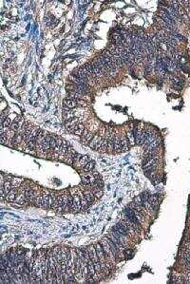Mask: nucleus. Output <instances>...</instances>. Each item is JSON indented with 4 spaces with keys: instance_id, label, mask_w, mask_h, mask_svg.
<instances>
[{
    "instance_id": "1",
    "label": "nucleus",
    "mask_w": 190,
    "mask_h": 284,
    "mask_svg": "<svg viewBox=\"0 0 190 284\" xmlns=\"http://www.w3.org/2000/svg\"><path fill=\"white\" fill-rule=\"evenodd\" d=\"M72 74L75 75L76 77H78V78H80L82 80H84L85 82H87V83L88 84V86L91 85L90 81H91L92 77H91V75L88 73V71H87V69L85 68V67H82V68H79L77 69H75Z\"/></svg>"
},
{
    "instance_id": "2",
    "label": "nucleus",
    "mask_w": 190,
    "mask_h": 284,
    "mask_svg": "<svg viewBox=\"0 0 190 284\" xmlns=\"http://www.w3.org/2000/svg\"><path fill=\"white\" fill-rule=\"evenodd\" d=\"M71 196L73 198V203H72V206H71V211L77 213V212L81 211L82 205H81L80 197H79V195L77 194V189H76V188H72L71 189Z\"/></svg>"
},
{
    "instance_id": "3",
    "label": "nucleus",
    "mask_w": 190,
    "mask_h": 284,
    "mask_svg": "<svg viewBox=\"0 0 190 284\" xmlns=\"http://www.w3.org/2000/svg\"><path fill=\"white\" fill-rule=\"evenodd\" d=\"M101 244H102V247H103V249H104V252H105L106 257V262H107V260H111V258L115 257H114V255H113V253H112V251H111L110 247H109V242H107V241H106V238H105L104 239H102V241H101Z\"/></svg>"
},
{
    "instance_id": "4",
    "label": "nucleus",
    "mask_w": 190,
    "mask_h": 284,
    "mask_svg": "<svg viewBox=\"0 0 190 284\" xmlns=\"http://www.w3.org/2000/svg\"><path fill=\"white\" fill-rule=\"evenodd\" d=\"M103 139H104V138L101 136V135H99V134L94 135L93 139L90 141V144H88V147H90V148H92V149H94V150H97V151H98L99 148H100V147H101V144H102Z\"/></svg>"
},
{
    "instance_id": "5",
    "label": "nucleus",
    "mask_w": 190,
    "mask_h": 284,
    "mask_svg": "<svg viewBox=\"0 0 190 284\" xmlns=\"http://www.w3.org/2000/svg\"><path fill=\"white\" fill-rule=\"evenodd\" d=\"M81 178H82V182H83L85 185H92L97 180L95 177H93L91 172H85L84 175L81 176Z\"/></svg>"
},
{
    "instance_id": "6",
    "label": "nucleus",
    "mask_w": 190,
    "mask_h": 284,
    "mask_svg": "<svg viewBox=\"0 0 190 284\" xmlns=\"http://www.w3.org/2000/svg\"><path fill=\"white\" fill-rule=\"evenodd\" d=\"M39 195L37 191L33 190L30 187H26L25 188V196H26V200L27 203H33L34 199Z\"/></svg>"
},
{
    "instance_id": "7",
    "label": "nucleus",
    "mask_w": 190,
    "mask_h": 284,
    "mask_svg": "<svg viewBox=\"0 0 190 284\" xmlns=\"http://www.w3.org/2000/svg\"><path fill=\"white\" fill-rule=\"evenodd\" d=\"M62 204H63V197H62V193L60 194H56V197H55V200H54V203H53V206H52V209L56 212H63V207H62Z\"/></svg>"
},
{
    "instance_id": "8",
    "label": "nucleus",
    "mask_w": 190,
    "mask_h": 284,
    "mask_svg": "<svg viewBox=\"0 0 190 284\" xmlns=\"http://www.w3.org/2000/svg\"><path fill=\"white\" fill-rule=\"evenodd\" d=\"M159 16L162 18V19H163L164 21H166L167 24L171 25V26H173V24H174V19H173V18L169 15V14L167 12V11H166V10H164V9H161V10H160V12H159Z\"/></svg>"
},
{
    "instance_id": "9",
    "label": "nucleus",
    "mask_w": 190,
    "mask_h": 284,
    "mask_svg": "<svg viewBox=\"0 0 190 284\" xmlns=\"http://www.w3.org/2000/svg\"><path fill=\"white\" fill-rule=\"evenodd\" d=\"M49 190H44L42 193V208L44 209H49Z\"/></svg>"
},
{
    "instance_id": "10",
    "label": "nucleus",
    "mask_w": 190,
    "mask_h": 284,
    "mask_svg": "<svg viewBox=\"0 0 190 284\" xmlns=\"http://www.w3.org/2000/svg\"><path fill=\"white\" fill-rule=\"evenodd\" d=\"M88 162H90V159L88 158V156H87V155H81L80 159H79L77 162H76V163H74L73 165H75V166L77 167V168H84V166L87 165Z\"/></svg>"
},
{
    "instance_id": "11",
    "label": "nucleus",
    "mask_w": 190,
    "mask_h": 284,
    "mask_svg": "<svg viewBox=\"0 0 190 284\" xmlns=\"http://www.w3.org/2000/svg\"><path fill=\"white\" fill-rule=\"evenodd\" d=\"M106 241H107V242H109V247H110V249H111V251H112V253H113L114 257H118L119 255H120V253H121V250L119 249V247L117 246V244L114 242L113 241H111V239H110L109 237H106Z\"/></svg>"
},
{
    "instance_id": "12",
    "label": "nucleus",
    "mask_w": 190,
    "mask_h": 284,
    "mask_svg": "<svg viewBox=\"0 0 190 284\" xmlns=\"http://www.w3.org/2000/svg\"><path fill=\"white\" fill-rule=\"evenodd\" d=\"M62 197H63V212H69L71 211V208L68 206V191L65 190L62 192Z\"/></svg>"
},
{
    "instance_id": "13",
    "label": "nucleus",
    "mask_w": 190,
    "mask_h": 284,
    "mask_svg": "<svg viewBox=\"0 0 190 284\" xmlns=\"http://www.w3.org/2000/svg\"><path fill=\"white\" fill-rule=\"evenodd\" d=\"M17 195H18V191H17V189H15L14 187L11 189V190L8 193V195L6 196V200L7 201H10V203H14V200H15V199H16V197H17Z\"/></svg>"
},
{
    "instance_id": "14",
    "label": "nucleus",
    "mask_w": 190,
    "mask_h": 284,
    "mask_svg": "<svg viewBox=\"0 0 190 284\" xmlns=\"http://www.w3.org/2000/svg\"><path fill=\"white\" fill-rule=\"evenodd\" d=\"M14 203H15V204H20V205H23L25 203H27L26 196H25V189H24L23 191L18 192V195H17V197H16V199H15V200H14Z\"/></svg>"
},
{
    "instance_id": "15",
    "label": "nucleus",
    "mask_w": 190,
    "mask_h": 284,
    "mask_svg": "<svg viewBox=\"0 0 190 284\" xmlns=\"http://www.w3.org/2000/svg\"><path fill=\"white\" fill-rule=\"evenodd\" d=\"M68 80L71 82V84H73V85H76V86H81V85H88L87 82H85L84 80H82V79H80V78H78V77H76L75 75H73V74H71V76L68 77Z\"/></svg>"
},
{
    "instance_id": "16",
    "label": "nucleus",
    "mask_w": 190,
    "mask_h": 284,
    "mask_svg": "<svg viewBox=\"0 0 190 284\" xmlns=\"http://www.w3.org/2000/svg\"><path fill=\"white\" fill-rule=\"evenodd\" d=\"M63 104H64V106H66V108H68L69 109H75V108H77V106H78V104H77V102H76L75 100L68 99V98L64 100Z\"/></svg>"
},
{
    "instance_id": "17",
    "label": "nucleus",
    "mask_w": 190,
    "mask_h": 284,
    "mask_svg": "<svg viewBox=\"0 0 190 284\" xmlns=\"http://www.w3.org/2000/svg\"><path fill=\"white\" fill-rule=\"evenodd\" d=\"M94 137V134L93 132H88L87 135H84V136H81V143L83 144H90V141L93 139Z\"/></svg>"
},
{
    "instance_id": "18",
    "label": "nucleus",
    "mask_w": 190,
    "mask_h": 284,
    "mask_svg": "<svg viewBox=\"0 0 190 284\" xmlns=\"http://www.w3.org/2000/svg\"><path fill=\"white\" fill-rule=\"evenodd\" d=\"M161 144V139L160 138H157L155 140L150 143L148 146L145 147V149H149V150H157V148L160 147Z\"/></svg>"
},
{
    "instance_id": "19",
    "label": "nucleus",
    "mask_w": 190,
    "mask_h": 284,
    "mask_svg": "<svg viewBox=\"0 0 190 284\" xmlns=\"http://www.w3.org/2000/svg\"><path fill=\"white\" fill-rule=\"evenodd\" d=\"M83 192H84L85 198L87 200V203L90 204H91L93 201L95 200V199H96V198H95V196H94V193H92L90 190H83Z\"/></svg>"
},
{
    "instance_id": "20",
    "label": "nucleus",
    "mask_w": 190,
    "mask_h": 284,
    "mask_svg": "<svg viewBox=\"0 0 190 284\" xmlns=\"http://www.w3.org/2000/svg\"><path fill=\"white\" fill-rule=\"evenodd\" d=\"M84 130H85L84 125L81 124V123H79V124L76 125L75 129H74V131H73V134H74V135H78V136H82V134H83Z\"/></svg>"
},
{
    "instance_id": "21",
    "label": "nucleus",
    "mask_w": 190,
    "mask_h": 284,
    "mask_svg": "<svg viewBox=\"0 0 190 284\" xmlns=\"http://www.w3.org/2000/svg\"><path fill=\"white\" fill-rule=\"evenodd\" d=\"M92 64L95 66V67H97L98 68H100L101 71H102L104 73H106V68H105V67H104V65H103V63L101 62V60H100V58L99 57H97V58H95L92 62Z\"/></svg>"
},
{
    "instance_id": "22",
    "label": "nucleus",
    "mask_w": 190,
    "mask_h": 284,
    "mask_svg": "<svg viewBox=\"0 0 190 284\" xmlns=\"http://www.w3.org/2000/svg\"><path fill=\"white\" fill-rule=\"evenodd\" d=\"M83 96V94H80V93H78V92H74V91H69L68 93V99H71V100H81L82 97Z\"/></svg>"
},
{
    "instance_id": "23",
    "label": "nucleus",
    "mask_w": 190,
    "mask_h": 284,
    "mask_svg": "<svg viewBox=\"0 0 190 284\" xmlns=\"http://www.w3.org/2000/svg\"><path fill=\"white\" fill-rule=\"evenodd\" d=\"M133 212H134V215H135V217H136L137 222L140 223V224H144V216L143 215V213L139 212V211H137V210H133Z\"/></svg>"
},
{
    "instance_id": "24",
    "label": "nucleus",
    "mask_w": 190,
    "mask_h": 284,
    "mask_svg": "<svg viewBox=\"0 0 190 284\" xmlns=\"http://www.w3.org/2000/svg\"><path fill=\"white\" fill-rule=\"evenodd\" d=\"M94 166H95V163H94V161H90V162H88L87 165L84 166V168H83V171L84 172H91L92 170L94 169Z\"/></svg>"
},
{
    "instance_id": "25",
    "label": "nucleus",
    "mask_w": 190,
    "mask_h": 284,
    "mask_svg": "<svg viewBox=\"0 0 190 284\" xmlns=\"http://www.w3.org/2000/svg\"><path fill=\"white\" fill-rule=\"evenodd\" d=\"M115 226H116V228H117V229H118V230H119L120 232H121V233H122V234H123V235H124L125 237H126V238H128V237L129 236L128 232L125 230V227L123 226V224L121 223V222H118V223H117V224H116Z\"/></svg>"
},
{
    "instance_id": "26",
    "label": "nucleus",
    "mask_w": 190,
    "mask_h": 284,
    "mask_svg": "<svg viewBox=\"0 0 190 284\" xmlns=\"http://www.w3.org/2000/svg\"><path fill=\"white\" fill-rule=\"evenodd\" d=\"M148 200H149V203L151 204L152 207H153V209H155L156 206L158 205V204H159V200H158L157 195H153V196H151Z\"/></svg>"
},
{
    "instance_id": "27",
    "label": "nucleus",
    "mask_w": 190,
    "mask_h": 284,
    "mask_svg": "<svg viewBox=\"0 0 190 284\" xmlns=\"http://www.w3.org/2000/svg\"><path fill=\"white\" fill-rule=\"evenodd\" d=\"M84 67H85V68L87 69V71H88V73L91 75V77L94 78L95 75H94V71H93V65H92V63H91V62H90V63H87V64L84 65Z\"/></svg>"
},
{
    "instance_id": "28",
    "label": "nucleus",
    "mask_w": 190,
    "mask_h": 284,
    "mask_svg": "<svg viewBox=\"0 0 190 284\" xmlns=\"http://www.w3.org/2000/svg\"><path fill=\"white\" fill-rule=\"evenodd\" d=\"M68 147H69V146L68 144V143L66 142V141H64L63 140V143H62V147H61V154L62 155H66L67 154V152H68Z\"/></svg>"
},
{
    "instance_id": "29",
    "label": "nucleus",
    "mask_w": 190,
    "mask_h": 284,
    "mask_svg": "<svg viewBox=\"0 0 190 284\" xmlns=\"http://www.w3.org/2000/svg\"><path fill=\"white\" fill-rule=\"evenodd\" d=\"M42 200H43L42 194H39V195H38V196L34 199V200H33L34 205H35L36 207H42Z\"/></svg>"
},
{
    "instance_id": "30",
    "label": "nucleus",
    "mask_w": 190,
    "mask_h": 284,
    "mask_svg": "<svg viewBox=\"0 0 190 284\" xmlns=\"http://www.w3.org/2000/svg\"><path fill=\"white\" fill-rule=\"evenodd\" d=\"M11 181L12 184V186H14V187H18L19 185H20L21 182L23 181V180L20 179V178H12V181Z\"/></svg>"
},
{
    "instance_id": "31",
    "label": "nucleus",
    "mask_w": 190,
    "mask_h": 284,
    "mask_svg": "<svg viewBox=\"0 0 190 284\" xmlns=\"http://www.w3.org/2000/svg\"><path fill=\"white\" fill-rule=\"evenodd\" d=\"M128 141H129L130 144L133 146V144H134V142H135V137H134V133H133L132 130L128 132Z\"/></svg>"
},
{
    "instance_id": "32",
    "label": "nucleus",
    "mask_w": 190,
    "mask_h": 284,
    "mask_svg": "<svg viewBox=\"0 0 190 284\" xmlns=\"http://www.w3.org/2000/svg\"><path fill=\"white\" fill-rule=\"evenodd\" d=\"M122 147H123V152L128 150V141L126 138H124L122 140Z\"/></svg>"
},
{
    "instance_id": "33",
    "label": "nucleus",
    "mask_w": 190,
    "mask_h": 284,
    "mask_svg": "<svg viewBox=\"0 0 190 284\" xmlns=\"http://www.w3.org/2000/svg\"><path fill=\"white\" fill-rule=\"evenodd\" d=\"M94 196L96 199H100L101 197L103 196V191L102 189H99V190H95L94 191Z\"/></svg>"
},
{
    "instance_id": "34",
    "label": "nucleus",
    "mask_w": 190,
    "mask_h": 284,
    "mask_svg": "<svg viewBox=\"0 0 190 284\" xmlns=\"http://www.w3.org/2000/svg\"><path fill=\"white\" fill-rule=\"evenodd\" d=\"M16 253H17V255H26V253H25V249L21 248V247L16 249Z\"/></svg>"
},
{
    "instance_id": "35",
    "label": "nucleus",
    "mask_w": 190,
    "mask_h": 284,
    "mask_svg": "<svg viewBox=\"0 0 190 284\" xmlns=\"http://www.w3.org/2000/svg\"><path fill=\"white\" fill-rule=\"evenodd\" d=\"M134 203L139 204H143V200H142L141 197H136V198L134 199Z\"/></svg>"
},
{
    "instance_id": "36",
    "label": "nucleus",
    "mask_w": 190,
    "mask_h": 284,
    "mask_svg": "<svg viewBox=\"0 0 190 284\" xmlns=\"http://www.w3.org/2000/svg\"><path fill=\"white\" fill-rule=\"evenodd\" d=\"M64 3H66V4H71V1H65Z\"/></svg>"
}]
</instances>
